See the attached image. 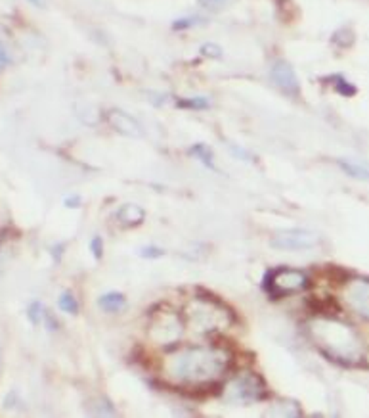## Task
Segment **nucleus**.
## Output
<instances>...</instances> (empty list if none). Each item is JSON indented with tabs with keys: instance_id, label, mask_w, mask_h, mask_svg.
Listing matches in <instances>:
<instances>
[{
	"instance_id": "22",
	"label": "nucleus",
	"mask_w": 369,
	"mask_h": 418,
	"mask_svg": "<svg viewBox=\"0 0 369 418\" xmlns=\"http://www.w3.org/2000/svg\"><path fill=\"white\" fill-rule=\"evenodd\" d=\"M10 62H12V58H10V54H8L6 46H2V44H0V71L6 68V66H10Z\"/></svg>"
},
{
	"instance_id": "16",
	"label": "nucleus",
	"mask_w": 369,
	"mask_h": 418,
	"mask_svg": "<svg viewBox=\"0 0 369 418\" xmlns=\"http://www.w3.org/2000/svg\"><path fill=\"white\" fill-rule=\"evenodd\" d=\"M44 315H46V307H44L38 300L33 301L31 305H29V309H27V318H29L35 326H38L43 323Z\"/></svg>"
},
{
	"instance_id": "11",
	"label": "nucleus",
	"mask_w": 369,
	"mask_h": 418,
	"mask_svg": "<svg viewBox=\"0 0 369 418\" xmlns=\"http://www.w3.org/2000/svg\"><path fill=\"white\" fill-rule=\"evenodd\" d=\"M115 219L123 226H138L146 219V211L140 206H136V204H124V206H121L117 209Z\"/></svg>"
},
{
	"instance_id": "26",
	"label": "nucleus",
	"mask_w": 369,
	"mask_h": 418,
	"mask_svg": "<svg viewBox=\"0 0 369 418\" xmlns=\"http://www.w3.org/2000/svg\"><path fill=\"white\" fill-rule=\"evenodd\" d=\"M0 361H2V350H0Z\"/></svg>"
},
{
	"instance_id": "6",
	"label": "nucleus",
	"mask_w": 369,
	"mask_h": 418,
	"mask_svg": "<svg viewBox=\"0 0 369 418\" xmlns=\"http://www.w3.org/2000/svg\"><path fill=\"white\" fill-rule=\"evenodd\" d=\"M184 334V320L174 313H159L155 315L149 338L159 345H174Z\"/></svg>"
},
{
	"instance_id": "12",
	"label": "nucleus",
	"mask_w": 369,
	"mask_h": 418,
	"mask_svg": "<svg viewBox=\"0 0 369 418\" xmlns=\"http://www.w3.org/2000/svg\"><path fill=\"white\" fill-rule=\"evenodd\" d=\"M338 165L343 167L346 175L358 181H369V163L360 160H341Z\"/></svg>"
},
{
	"instance_id": "17",
	"label": "nucleus",
	"mask_w": 369,
	"mask_h": 418,
	"mask_svg": "<svg viewBox=\"0 0 369 418\" xmlns=\"http://www.w3.org/2000/svg\"><path fill=\"white\" fill-rule=\"evenodd\" d=\"M180 106L191 108V110H205V108H209V100L201 98V96H197V98H186V100L180 102Z\"/></svg>"
},
{
	"instance_id": "15",
	"label": "nucleus",
	"mask_w": 369,
	"mask_h": 418,
	"mask_svg": "<svg viewBox=\"0 0 369 418\" xmlns=\"http://www.w3.org/2000/svg\"><path fill=\"white\" fill-rule=\"evenodd\" d=\"M58 305H60V309L63 313H68V315H77L79 313V301H77V298L71 292H63L60 296V300H58Z\"/></svg>"
},
{
	"instance_id": "9",
	"label": "nucleus",
	"mask_w": 369,
	"mask_h": 418,
	"mask_svg": "<svg viewBox=\"0 0 369 418\" xmlns=\"http://www.w3.org/2000/svg\"><path fill=\"white\" fill-rule=\"evenodd\" d=\"M270 79L287 96H299L301 94V81L296 77L295 69L291 68V63L285 62V60H276L272 63Z\"/></svg>"
},
{
	"instance_id": "8",
	"label": "nucleus",
	"mask_w": 369,
	"mask_h": 418,
	"mask_svg": "<svg viewBox=\"0 0 369 418\" xmlns=\"http://www.w3.org/2000/svg\"><path fill=\"white\" fill-rule=\"evenodd\" d=\"M343 300L360 317L369 318V281L354 278L343 288Z\"/></svg>"
},
{
	"instance_id": "7",
	"label": "nucleus",
	"mask_w": 369,
	"mask_h": 418,
	"mask_svg": "<svg viewBox=\"0 0 369 418\" xmlns=\"http://www.w3.org/2000/svg\"><path fill=\"white\" fill-rule=\"evenodd\" d=\"M270 244L272 248H277V250H312L320 244V236L304 229H289V231L276 232Z\"/></svg>"
},
{
	"instance_id": "5",
	"label": "nucleus",
	"mask_w": 369,
	"mask_h": 418,
	"mask_svg": "<svg viewBox=\"0 0 369 418\" xmlns=\"http://www.w3.org/2000/svg\"><path fill=\"white\" fill-rule=\"evenodd\" d=\"M310 281L306 273L296 268H276L264 276V288L274 296H287L306 290Z\"/></svg>"
},
{
	"instance_id": "14",
	"label": "nucleus",
	"mask_w": 369,
	"mask_h": 418,
	"mask_svg": "<svg viewBox=\"0 0 369 418\" xmlns=\"http://www.w3.org/2000/svg\"><path fill=\"white\" fill-rule=\"evenodd\" d=\"M190 154L193 157H197L199 162L203 163L205 167H209L215 171L216 165H215V157H213V150H210L207 144H193L190 148Z\"/></svg>"
},
{
	"instance_id": "1",
	"label": "nucleus",
	"mask_w": 369,
	"mask_h": 418,
	"mask_svg": "<svg viewBox=\"0 0 369 418\" xmlns=\"http://www.w3.org/2000/svg\"><path fill=\"white\" fill-rule=\"evenodd\" d=\"M232 357L222 348L193 345L171 353L165 359V376L180 386H207L228 370Z\"/></svg>"
},
{
	"instance_id": "19",
	"label": "nucleus",
	"mask_w": 369,
	"mask_h": 418,
	"mask_svg": "<svg viewBox=\"0 0 369 418\" xmlns=\"http://www.w3.org/2000/svg\"><path fill=\"white\" fill-rule=\"evenodd\" d=\"M90 251H92V256L96 257V259H102V257H104V240H102V236H94L92 240H90Z\"/></svg>"
},
{
	"instance_id": "18",
	"label": "nucleus",
	"mask_w": 369,
	"mask_h": 418,
	"mask_svg": "<svg viewBox=\"0 0 369 418\" xmlns=\"http://www.w3.org/2000/svg\"><path fill=\"white\" fill-rule=\"evenodd\" d=\"M140 256L146 259H157V257L165 256V250H161L157 246H144L140 250Z\"/></svg>"
},
{
	"instance_id": "25",
	"label": "nucleus",
	"mask_w": 369,
	"mask_h": 418,
	"mask_svg": "<svg viewBox=\"0 0 369 418\" xmlns=\"http://www.w3.org/2000/svg\"><path fill=\"white\" fill-rule=\"evenodd\" d=\"M33 4H37V6H44V0H31Z\"/></svg>"
},
{
	"instance_id": "4",
	"label": "nucleus",
	"mask_w": 369,
	"mask_h": 418,
	"mask_svg": "<svg viewBox=\"0 0 369 418\" xmlns=\"http://www.w3.org/2000/svg\"><path fill=\"white\" fill-rule=\"evenodd\" d=\"M264 395V384L259 376L251 375V372L234 378L224 392L226 401L234 405H252V403H259Z\"/></svg>"
},
{
	"instance_id": "21",
	"label": "nucleus",
	"mask_w": 369,
	"mask_h": 418,
	"mask_svg": "<svg viewBox=\"0 0 369 418\" xmlns=\"http://www.w3.org/2000/svg\"><path fill=\"white\" fill-rule=\"evenodd\" d=\"M80 204H82V200H80L79 194H71V196H68V198L63 200V206L69 207V209H77Z\"/></svg>"
},
{
	"instance_id": "13",
	"label": "nucleus",
	"mask_w": 369,
	"mask_h": 418,
	"mask_svg": "<svg viewBox=\"0 0 369 418\" xmlns=\"http://www.w3.org/2000/svg\"><path fill=\"white\" fill-rule=\"evenodd\" d=\"M98 305L105 313H119L124 307V296L119 292H109L100 296Z\"/></svg>"
},
{
	"instance_id": "3",
	"label": "nucleus",
	"mask_w": 369,
	"mask_h": 418,
	"mask_svg": "<svg viewBox=\"0 0 369 418\" xmlns=\"http://www.w3.org/2000/svg\"><path fill=\"white\" fill-rule=\"evenodd\" d=\"M186 323L196 334L222 332L232 326L234 313L218 300L196 298L186 305Z\"/></svg>"
},
{
	"instance_id": "23",
	"label": "nucleus",
	"mask_w": 369,
	"mask_h": 418,
	"mask_svg": "<svg viewBox=\"0 0 369 418\" xmlns=\"http://www.w3.org/2000/svg\"><path fill=\"white\" fill-rule=\"evenodd\" d=\"M203 4H207V6H220V4H224L226 0H201Z\"/></svg>"
},
{
	"instance_id": "24",
	"label": "nucleus",
	"mask_w": 369,
	"mask_h": 418,
	"mask_svg": "<svg viewBox=\"0 0 369 418\" xmlns=\"http://www.w3.org/2000/svg\"><path fill=\"white\" fill-rule=\"evenodd\" d=\"M62 250H63V246H62V244H58V248L54 250V259H55V261H60V259H62V254H60Z\"/></svg>"
},
{
	"instance_id": "10",
	"label": "nucleus",
	"mask_w": 369,
	"mask_h": 418,
	"mask_svg": "<svg viewBox=\"0 0 369 418\" xmlns=\"http://www.w3.org/2000/svg\"><path fill=\"white\" fill-rule=\"evenodd\" d=\"M109 123L115 131L124 135V137H130V138L144 137V129L140 127V123H138L132 115L121 112V110H113V112L109 113Z\"/></svg>"
},
{
	"instance_id": "2",
	"label": "nucleus",
	"mask_w": 369,
	"mask_h": 418,
	"mask_svg": "<svg viewBox=\"0 0 369 418\" xmlns=\"http://www.w3.org/2000/svg\"><path fill=\"white\" fill-rule=\"evenodd\" d=\"M310 336L326 355L335 361L356 362L362 359V342L354 328L329 317L314 318L310 323Z\"/></svg>"
},
{
	"instance_id": "20",
	"label": "nucleus",
	"mask_w": 369,
	"mask_h": 418,
	"mask_svg": "<svg viewBox=\"0 0 369 418\" xmlns=\"http://www.w3.org/2000/svg\"><path fill=\"white\" fill-rule=\"evenodd\" d=\"M199 23V18H186V19H178L176 23H174V29H188V27H193Z\"/></svg>"
}]
</instances>
